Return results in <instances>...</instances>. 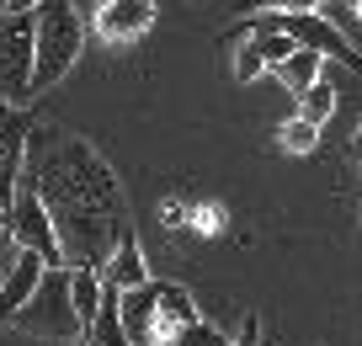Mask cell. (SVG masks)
I'll return each instance as SVG.
<instances>
[{
  "label": "cell",
  "mask_w": 362,
  "mask_h": 346,
  "mask_svg": "<svg viewBox=\"0 0 362 346\" xmlns=\"http://www.w3.org/2000/svg\"><path fill=\"white\" fill-rule=\"evenodd\" d=\"M197 6H203V0H197Z\"/></svg>",
  "instance_id": "28"
},
{
  "label": "cell",
  "mask_w": 362,
  "mask_h": 346,
  "mask_svg": "<svg viewBox=\"0 0 362 346\" xmlns=\"http://www.w3.org/2000/svg\"><path fill=\"white\" fill-rule=\"evenodd\" d=\"M6 229H11V235H16V246L37 250V256H43L48 267H64V250H59L54 219H48L43 197H37V187H33V181H27V176L16 181L11 202H6Z\"/></svg>",
  "instance_id": "5"
},
{
  "label": "cell",
  "mask_w": 362,
  "mask_h": 346,
  "mask_svg": "<svg viewBox=\"0 0 362 346\" xmlns=\"http://www.w3.org/2000/svg\"><path fill=\"white\" fill-rule=\"evenodd\" d=\"M187 320H197V304H192V293L187 288H176V282H160V341H165L176 325H187Z\"/></svg>",
  "instance_id": "14"
},
{
  "label": "cell",
  "mask_w": 362,
  "mask_h": 346,
  "mask_svg": "<svg viewBox=\"0 0 362 346\" xmlns=\"http://www.w3.org/2000/svg\"><path fill=\"white\" fill-rule=\"evenodd\" d=\"M224 346H256V320H245V330H240V341H224Z\"/></svg>",
  "instance_id": "22"
},
{
  "label": "cell",
  "mask_w": 362,
  "mask_h": 346,
  "mask_svg": "<svg viewBox=\"0 0 362 346\" xmlns=\"http://www.w3.org/2000/svg\"><path fill=\"white\" fill-rule=\"evenodd\" d=\"M16 250H22V246H16V235L6 229V224H0V277L16 267Z\"/></svg>",
  "instance_id": "21"
},
{
  "label": "cell",
  "mask_w": 362,
  "mask_h": 346,
  "mask_svg": "<svg viewBox=\"0 0 362 346\" xmlns=\"http://www.w3.org/2000/svg\"><path fill=\"white\" fill-rule=\"evenodd\" d=\"M43 272H48V261L37 256V250H27V246L16 250V267L0 277V320H11V314L33 299V288L43 282Z\"/></svg>",
  "instance_id": "10"
},
{
  "label": "cell",
  "mask_w": 362,
  "mask_h": 346,
  "mask_svg": "<svg viewBox=\"0 0 362 346\" xmlns=\"http://www.w3.org/2000/svg\"><path fill=\"white\" fill-rule=\"evenodd\" d=\"M6 325H16L22 335H37V341H75L86 325H80L75 299H69V267H48L43 282L33 288V299H27Z\"/></svg>",
  "instance_id": "3"
},
{
  "label": "cell",
  "mask_w": 362,
  "mask_h": 346,
  "mask_svg": "<svg viewBox=\"0 0 362 346\" xmlns=\"http://www.w3.org/2000/svg\"><path fill=\"white\" fill-rule=\"evenodd\" d=\"M37 0H6V11H33Z\"/></svg>",
  "instance_id": "23"
},
{
  "label": "cell",
  "mask_w": 362,
  "mask_h": 346,
  "mask_svg": "<svg viewBox=\"0 0 362 346\" xmlns=\"http://www.w3.org/2000/svg\"><path fill=\"white\" fill-rule=\"evenodd\" d=\"M256 75H267V64H261L256 43H250V33H245V43H235V80H240V86H250Z\"/></svg>",
  "instance_id": "19"
},
{
  "label": "cell",
  "mask_w": 362,
  "mask_h": 346,
  "mask_svg": "<svg viewBox=\"0 0 362 346\" xmlns=\"http://www.w3.org/2000/svg\"><path fill=\"white\" fill-rule=\"evenodd\" d=\"M0 224H6V208H0Z\"/></svg>",
  "instance_id": "27"
},
{
  "label": "cell",
  "mask_w": 362,
  "mask_h": 346,
  "mask_svg": "<svg viewBox=\"0 0 362 346\" xmlns=\"http://www.w3.org/2000/svg\"><path fill=\"white\" fill-rule=\"evenodd\" d=\"M283 149L288 155H315V144H320V123H309V117H293V123H283Z\"/></svg>",
  "instance_id": "17"
},
{
  "label": "cell",
  "mask_w": 362,
  "mask_h": 346,
  "mask_svg": "<svg viewBox=\"0 0 362 346\" xmlns=\"http://www.w3.org/2000/svg\"><path fill=\"white\" fill-rule=\"evenodd\" d=\"M102 282L107 288H139V282H149V267H144V250H139L134 229H123V240L112 246V256L102 267Z\"/></svg>",
  "instance_id": "11"
},
{
  "label": "cell",
  "mask_w": 362,
  "mask_h": 346,
  "mask_svg": "<svg viewBox=\"0 0 362 346\" xmlns=\"http://www.w3.org/2000/svg\"><path fill=\"white\" fill-rule=\"evenodd\" d=\"M256 16H261V22H272V27H283L293 43L315 48V54L336 59V64H346V69H362V54L346 43V33H341L325 11H256Z\"/></svg>",
  "instance_id": "6"
},
{
  "label": "cell",
  "mask_w": 362,
  "mask_h": 346,
  "mask_svg": "<svg viewBox=\"0 0 362 346\" xmlns=\"http://www.w3.org/2000/svg\"><path fill=\"white\" fill-rule=\"evenodd\" d=\"M272 75H277V80H283V86H288V91L298 96V91H309V86H315L320 75H325V54H315V48H304V43H298L293 54L283 59V64L272 69Z\"/></svg>",
  "instance_id": "13"
},
{
  "label": "cell",
  "mask_w": 362,
  "mask_h": 346,
  "mask_svg": "<svg viewBox=\"0 0 362 346\" xmlns=\"http://www.w3.org/2000/svg\"><path fill=\"white\" fill-rule=\"evenodd\" d=\"M165 341H170V346H224V335H218L208 320H187V325H176Z\"/></svg>",
  "instance_id": "18"
},
{
  "label": "cell",
  "mask_w": 362,
  "mask_h": 346,
  "mask_svg": "<svg viewBox=\"0 0 362 346\" xmlns=\"http://www.w3.org/2000/svg\"><path fill=\"white\" fill-rule=\"evenodd\" d=\"M357 155H362V128H357Z\"/></svg>",
  "instance_id": "25"
},
{
  "label": "cell",
  "mask_w": 362,
  "mask_h": 346,
  "mask_svg": "<svg viewBox=\"0 0 362 346\" xmlns=\"http://www.w3.org/2000/svg\"><path fill=\"white\" fill-rule=\"evenodd\" d=\"M102 293H107V282H102V272H96V267H69V299H75V314H80V325H86L90 314H96Z\"/></svg>",
  "instance_id": "15"
},
{
  "label": "cell",
  "mask_w": 362,
  "mask_h": 346,
  "mask_svg": "<svg viewBox=\"0 0 362 346\" xmlns=\"http://www.w3.org/2000/svg\"><path fill=\"white\" fill-rule=\"evenodd\" d=\"M22 176L37 187L48 219H54L64 267H96L102 272L112 246L123 240V229H134L112 166L80 134H69V128L33 123Z\"/></svg>",
  "instance_id": "1"
},
{
  "label": "cell",
  "mask_w": 362,
  "mask_h": 346,
  "mask_svg": "<svg viewBox=\"0 0 362 346\" xmlns=\"http://www.w3.org/2000/svg\"><path fill=\"white\" fill-rule=\"evenodd\" d=\"M245 16L256 11H320V6H330V0H235Z\"/></svg>",
  "instance_id": "20"
},
{
  "label": "cell",
  "mask_w": 362,
  "mask_h": 346,
  "mask_svg": "<svg viewBox=\"0 0 362 346\" xmlns=\"http://www.w3.org/2000/svg\"><path fill=\"white\" fill-rule=\"evenodd\" d=\"M117 314H123V330L134 346H149L160 341V282H139V288H117Z\"/></svg>",
  "instance_id": "9"
},
{
  "label": "cell",
  "mask_w": 362,
  "mask_h": 346,
  "mask_svg": "<svg viewBox=\"0 0 362 346\" xmlns=\"http://www.w3.org/2000/svg\"><path fill=\"white\" fill-rule=\"evenodd\" d=\"M149 346H170V341H149Z\"/></svg>",
  "instance_id": "26"
},
{
  "label": "cell",
  "mask_w": 362,
  "mask_h": 346,
  "mask_svg": "<svg viewBox=\"0 0 362 346\" xmlns=\"http://www.w3.org/2000/svg\"><path fill=\"white\" fill-rule=\"evenodd\" d=\"M90 22L102 43H139L155 27V0H96Z\"/></svg>",
  "instance_id": "7"
},
{
  "label": "cell",
  "mask_w": 362,
  "mask_h": 346,
  "mask_svg": "<svg viewBox=\"0 0 362 346\" xmlns=\"http://www.w3.org/2000/svg\"><path fill=\"white\" fill-rule=\"evenodd\" d=\"M75 346H90V341H86V335H75Z\"/></svg>",
  "instance_id": "24"
},
{
  "label": "cell",
  "mask_w": 362,
  "mask_h": 346,
  "mask_svg": "<svg viewBox=\"0 0 362 346\" xmlns=\"http://www.w3.org/2000/svg\"><path fill=\"white\" fill-rule=\"evenodd\" d=\"M86 335L90 346H134L128 341V330H123V314H117V288H107L102 293V304H96V314L86 320Z\"/></svg>",
  "instance_id": "12"
},
{
  "label": "cell",
  "mask_w": 362,
  "mask_h": 346,
  "mask_svg": "<svg viewBox=\"0 0 362 346\" xmlns=\"http://www.w3.org/2000/svg\"><path fill=\"white\" fill-rule=\"evenodd\" d=\"M33 91L43 96L48 86L75 69L80 48H86V22H80V6L75 0H37L33 6Z\"/></svg>",
  "instance_id": "2"
},
{
  "label": "cell",
  "mask_w": 362,
  "mask_h": 346,
  "mask_svg": "<svg viewBox=\"0 0 362 346\" xmlns=\"http://www.w3.org/2000/svg\"><path fill=\"white\" fill-rule=\"evenodd\" d=\"M330 112H336V86L320 75L309 91H298V117H309V123L325 128V123H330Z\"/></svg>",
  "instance_id": "16"
},
{
  "label": "cell",
  "mask_w": 362,
  "mask_h": 346,
  "mask_svg": "<svg viewBox=\"0 0 362 346\" xmlns=\"http://www.w3.org/2000/svg\"><path fill=\"white\" fill-rule=\"evenodd\" d=\"M27 134H33V123H27V112H22V107H11V101H0V208L11 202L16 181H22Z\"/></svg>",
  "instance_id": "8"
},
{
  "label": "cell",
  "mask_w": 362,
  "mask_h": 346,
  "mask_svg": "<svg viewBox=\"0 0 362 346\" xmlns=\"http://www.w3.org/2000/svg\"><path fill=\"white\" fill-rule=\"evenodd\" d=\"M33 11H6L0 16V101L27 107L37 96L33 91Z\"/></svg>",
  "instance_id": "4"
}]
</instances>
